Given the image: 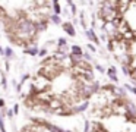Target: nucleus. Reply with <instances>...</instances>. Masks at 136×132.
Wrapping results in <instances>:
<instances>
[{"instance_id": "obj_11", "label": "nucleus", "mask_w": 136, "mask_h": 132, "mask_svg": "<svg viewBox=\"0 0 136 132\" xmlns=\"http://www.w3.org/2000/svg\"><path fill=\"white\" fill-rule=\"evenodd\" d=\"M6 54L10 57V56H12V50H10V48H6Z\"/></svg>"}, {"instance_id": "obj_7", "label": "nucleus", "mask_w": 136, "mask_h": 132, "mask_svg": "<svg viewBox=\"0 0 136 132\" xmlns=\"http://www.w3.org/2000/svg\"><path fill=\"white\" fill-rule=\"evenodd\" d=\"M88 50L92 51V53H95V51H97V47H95L94 44H88Z\"/></svg>"}, {"instance_id": "obj_9", "label": "nucleus", "mask_w": 136, "mask_h": 132, "mask_svg": "<svg viewBox=\"0 0 136 132\" xmlns=\"http://www.w3.org/2000/svg\"><path fill=\"white\" fill-rule=\"evenodd\" d=\"M38 54H40V56H46V54H47V50H46V48H41V50L38 51Z\"/></svg>"}, {"instance_id": "obj_6", "label": "nucleus", "mask_w": 136, "mask_h": 132, "mask_svg": "<svg viewBox=\"0 0 136 132\" xmlns=\"http://www.w3.org/2000/svg\"><path fill=\"white\" fill-rule=\"evenodd\" d=\"M51 21H53L54 24H57V25H60V22H62L59 15H51Z\"/></svg>"}, {"instance_id": "obj_10", "label": "nucleus", "mask_w": 136, "mask_h": 132, "mask_svg": "<svg viewBox=\"0 0 136 132\" xmlns=\"http://www.w3.org/2000/svg\"><path fill=\"white\" fill-rule=\"evenodd\" d=\"M70 9H72V13L75 15V13H76V6H75L73 3H72V5H70Z\"/></svg>"}, {"instance_id": "obj_1", "label": "nucleus", "mask_w": 136, "mask_h": 132, "mask_svg": "<svg viewBox=\"0 0 136 132\" xmlns=\"http://www.w3.org/2000/svg\"><path fill=\"white\" fill-rule=\"evenodd\" d=\"M107 76H108V78L111 79L113 82H114V84H118V76H117V69H116V68H114V66H111V68H108V69H107Z\"/></svg>"}, {"instance_id": "obj_3", "label": "nucleus", "mask_w": 136, "mask_h": 132, "mask_svg": "<svg viewBox=\"0 0 136 132\" xmlns=\"http://www.w3.org/2000/svg\"><path fill=\"white\" fill-rule=\"evenodd\" d=\"M86 37L89 38V41H92L94 44H100V40H98V37L95 35L94 30H86Z\"/></svg>"}, {"instance_id": "obj_5", "label": "nucleus", "mask_w": 136, "mask_h": 132, "mask_svg": "<svg viewBox=\"0 0 136 132\" xmlns=\"http://www.w3.org/2000/svg\"><path fill=\"white\" fill-rule=\"evenodd\" d=\"M24 51L25 53H28V54H31V56H37V54H38V47L32 46V47H29V48H25Z\"/></svg>"}, {"instance_id": "obj_8", "label": "nucleus", "mask_w": 136, "mask_h": 132, "mask_svg": "<svg viewBox=\"0 0 136 132\" xmlns=\"http://www.w3.org/2000/svg\"><path fill=\"white\" fill-rule=\"evenodd\" d=\"M95 68H97V71H100L101 73H104V72H105V71H104V68H102L101 65H95Z\"/></svg>"}, {"instance_id": "obj_2", "label": "nucleus", "mask_w": 136, "mask_h": 132, "mask_svg": "<svg viewBox=\"0 0 136 132\" xmlns=\"http://www.w3.org/2000/svg\"><path fill=\"white\" fill-rule=\"evenodd\" d=\"M63 30H65V32L67 35H70V37L76 35V31H75V28H73V25H72L70 22H65V24H63Z\"/></svg>"}, {"instance_id": "obj_4", "label": "nucleus", "mask_w": 136, "mask_h": 132, "mask_svg": "<svg viewBox=\"0 0 136 132\" xmlns=\"http://www.w3.org/2000/svg\"><path fill=\"white\" fill-rule=\"evenodd\" d=\"M70 54L82 57V56H83V51H82V48L79 47V46H72V47H70Z\"/></svg>"}]
</instances>
